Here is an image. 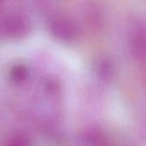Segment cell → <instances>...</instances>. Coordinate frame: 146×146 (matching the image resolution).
Returning <instances> with one entry per match:
<instances>
[{"mask_svg": "<svg viewBox=\"0 0 146 146\" xmlns=\"http://www.w3.org/2000/svg\"><path fill=\"white\" fill-rule=\"evenodd\" d=\"M8 146H28V141L23 138H16L13 139Z\"/></svg>", "mask_w": 146, "mask_h": 146, "instance_id": "obj_1", "label": "cell"}]
</instances>
